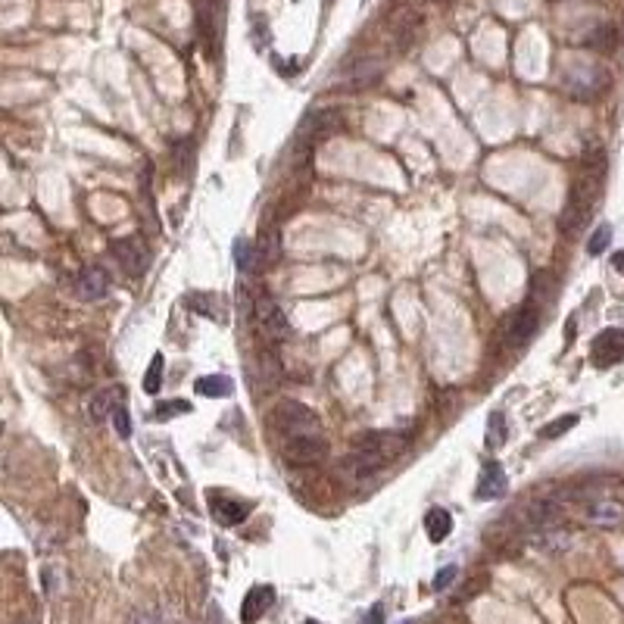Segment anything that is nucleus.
<instances>
[{"label": "nucleus", "mask_w": 624, "mask_h": 624, "mask_svg": "<svg viewBox=\"0 0 624 624\" xmlns=\"http://www.w3.org/2000/svg\"><path fill=\"white\" fill-rule=\"evenodd\" d=\"M406 446L403 434L396 431H369L363 437H356L350 456L344 459V468L353 475V478H369L378 468L390 462V459L400 456V450Z\"/></svg>", "instance_id": "f03ea898"}, {"label": "nucleus", "mask_w": 624, "mask_h": 624, "mask_svg": "<svg viewBox=\"0 0 624 624\" xmlns=\"http://www.w3.org/2000/svg\"><path fill=\"white\" fill-rule=\"evenodd\" d=\"M275 605V587L268 584H256L247 590L244 596V605H241V621L244 624H256L268 609Z\"/></svg>", "instance_id": "2eb2a0df"}, {"label": "nucleus", "mask_w": 624, "mask_h": 624, "mask_svg": "<svg viewBox=\"0 0 624 624\" xmlns=\"http://www.w3.org/2000/svg\"><path fill=\"white\" fill-rule=\"evenodd\" d=\"M275 428L281 431V437H300V434H319V419L312 409H306L297 400H284L275 409Z\"/></svg>", "instance_id": "423d86ee"}, {"label": "nucleus", "mask_w": 624, "mask_h": 624, "mask_svg": "<svg viewBox=\"0 0 624 624\" xmlns=\"http://www.w3.org/2000/svg\"><path fill=\"white\" fill-rule=\"evenodd\" d=\"M419 28H421V16H419V10L409 7V4H400V10L390 13V32H394V38H396V47L412 44Z\"/></svg>", "instance_id": "4468645a"}, {"label": "nucleus", "mask_w": 624, "mask_h": 624, "mask_svg": "<svg viewBox=\"0 0 624 624\" xmlns=\"http://www.w3.org/2000/svg\"><path fill=\"white\" fill-rule=\"evenodd\" d=\"M587 47L599 53H612L618 47V28L615 26H599L587 35Z\"/></svg>", "instance_id": "5701e85b"}, {"label": "nucleus", "mask_w": 624, "mask_h": 624, "mask_svg": "<svg viewBox=\"0 0 624 624\" xmlns=\"http://www.w3.org/2000/svg\"><path fill=\"white\" fill-rule=\"evenodd\" d=\"M537 328H540V303H537V297H531L506 316L503 322L506 347H524L537 334Z\"/></svg>", "instance_id": "39448f33"}, {"label": "nucleus", "mask_w": 624, "mask_h": 624, "mask_svg": "<svg viewBox=\"0 0 624 624\" xmlns=\"http://www.w3.org/2000/svg\"><path fill=\"white\" fill-rule=\"evenodd\" d=\"M328 444L319 437V434H300V437H287L284 446H281V456L291 465H312L325 459Z\"/></svg>", "instance_id": "1a4fd4ad"}, {"label": "nucleus", "mask_w": 624, "mask_h": 624, "mask_svg": "<svg viewBox=\"0 0 624 624\" xmlns=\"http://www.w3.org/2000/svg\"><path fill=\"white\" fill-rule=\"evenodd\" d=\"M119 406H125V390H122V388H107V390H100V394L94 396L91 412H94V419H113V412Z\"/></svg>", "instance_id": "aec40b11"}, {"label": "nucleus", "mask_w": 624, "mask_h": 624, "mask_svg": "<svg viewBox=\"0 0 624 624\" xmlns=\"http://www.w3.org/2000/svg\"><path fill=\"white\" fill-rule=\"evenodd\" d=\"M185 306H191L194 312H200V316H206V319L212 322H225L228 316H225V306H222V297L219 293H210V291H194L185 297Z\"/></svg>", "instance_id": "a211bd4d"}, {"label": "nucleus", "mask_w": 624, "mask_h": 624, "mask_svg": "<svg viewBox=\"0 0 624 624\" xmlns=\"http://www.w3.org/2000/svg\"><path fill=\"white\" fill-rule=\"evenodd\" d=\"M256 244V268L253 272H262V268L275 266V260H278V231H262L260 241Z\"/></svg>", "instance_id": "4be33fe9"}, {"label": "nucleus", "mask_w": 624, "mask_h": 624, "mask_svg": "<svg viewBox=\"0 0 624 624\" xmlns=\"http://www.w3.org/2000/svg\"><path fill=\"white\" fill-rule=\"evenodd\" d=\"M113 425H116V434L119 437H128L132 434V419H128V406H119L113 412Z\"/></svg>", "instance_id": "c756f323"}, {"label": "nucleus", "mask_w": 624, "mask_h": 624, "mask_svg": "<svg viewBox=\"0 0 624 624\" xmlns=\"http://www.w3.org/2000/svg\"><path fill=\"white\" fill-rule=\"evenodd\" d=\"M253 328L262 340H268V344H278V340H284L287 334H291L284 309H281L266 291H260L253 297Z\"/></svg>", "instance_id": "20e7f679"}, {"label": "nucleus", "mask_w": 624, "mask_h": 624, "mask_svg": "<svg viewBox=\"0 0 624 624\" xmlns=\"http://www.w3.org/2000/svg\"><path fill=\"white\" fill-rule=\"evenodd\" d=\"M197 26L204 32L206 53L219 57V35H222V4L219 0H197Z\"/></svg>", "instance_id": "9b49d317"}, {"label": "nucleus", "mask_w": 624, "mask_h": 624, "mask_svg": "<svg viewBox=\"0 0 624 624\" xmlns=\"http://www.w3.org/2000/svg\"><path fill=\"white\" fill-rule=\"evenodd\" d=\"M109 253L132 278H140L147 272V266H150V250H147V244L140 237H119V241H113Z\"/></svg>", "instance_id": "6e6552de"}, {"label": "nucleus", "mask_w": 624, "mask_h": 624, "mask_svg": "<svg viewBox=\"0 0 624 624\" xmlns=\"http://www.w3.org/2000/svg\"><path fill=\"white\" fill-rule=\"evenodd\" d=\"M612 266H615V272L624 275V253H615V256H612Z\"/></svg>", "instance_id": "72a5a7b5"}, {"label": "nucleus", "mask_w": 624, "mask_h": 624, "mask_svg": "<svg viewBox=\"0 0 624 624\" xmlns=\"http://www.w3.org/2000/svg\"><path fill=\"white\" fill-rule=\"evenodd\" d=\"M434 4H450V0H434Z\"/></svg>", "instance_id": "c9c22d12"}, {"label": "nucleus", "mask_w": 624, "mask_h": 624, "mask_svg": "<svg viewBox=\"0 0 624 624\" xmlns=\"http://www.w3.org/2000/svg\"><path fill=\"white\" fill-rule=\"evenodd\" d=\"M16 624H35V621H16Z\"/></svg>", "instance_id": "e433bc0d"}, {"label": "nucleus", "mask_w": 624, "mask_h": 624, "mask_svg": "<svg viewBox=\"0 0 624 624\" xmlns=\"http://www.w3.org/2000/svg\"><path fill=\"white\" fill-rule=\"evenodd\" d=\"M197 394L200 396H210V400H222V396H231L235 394V381L228 375H204L197 378Z\"/></svg>", "instance_id": "412c9836"}, {"label": "nucleus", "mask_w": 624, "mask_h": 624, "mask_svg": "<svg viewBox=\"0 0 624 624\" xmlns=\"http://www.w3.org/2000/svg\"><path fill=\"white\" fill-rule=\"evenodd\" d=\"M303 624H322V621H316V618H306V621Z\"/></svg>", "instance_id": "f704fd0d"}, {"label": "nucleus", "mask_w": 624, "mask_h": 624, "mask_svg": "<svg viewBox=\"0 0 624 624\" xmlns=\"http://www.w3.org/2000/svg\"><path fill=\"white\" fill-rule=\"evenodd\" d=\"M609 241H612V228H609V225H599V228L590 235V241H587V253L599 256L605 247H609Z\"/></svg>", "instance_id": "c85d7f7f"}, {"label": "nucleus", "mask_w": 624, "mask_h": 624, "mask_svg": "<svg viewBox=\"0 0 624 624\" xmlns=\"http://www.w3.org/2000/svg\"><path fill=\"white\" fill-rule=\"evenodd\" d=\"M128 624H160V621H156L153 612H134V615L128 618Z\"/></svg>", "instance_id": "2f4dec72"}, {"label": "nucleus", "mask_w": 624, "mask_h": 624, "mask_svg": "<svg viewBox=\"0 0 624 624\" xmlns=\"http://www.w3.org/2000/svg\"><path fill=\"white\" fill-rule=\"evenodd\" d=\"M163 369H166V359H163V353H153L150 369H147V375H144V390L150 396L160 394V390H163Z\"/></svg>", "instance_id": "b1692460"}, {"label": "nucleus", "mask_w": 624, "mask_h": 624, "mask_svg": "<svg viewBox=\"0 0 624 624\" xmlns=\"http://www.w3.org/2000/svg\"><path fill=\"white\" fill-rule=\"evenodd\" d=\"M109 291V275L107 268L100 266H84L82 272H78L76 278V293L82 300H88V303H94V300H103Z\"/></svg>", "instance_id": "ddd939ff"}, {"label": "nucleus", "mask_w": 624, "mask_h": 624, "mask_svg": "<svg viewBox=\"0 0 624 624\" xmlns=\"http://www.w3.org/2000/svg\"><path fill=\"white\" fill-rule=\"evenodd\" d=\"M210 509H212V518H216L219 524H225V528H235V524H241L244 518L250 516V503L235 500V497H219V493L210 497Z\"/></svg>", "instance_id": "f3484780"}, {"label": "nucleus", "mask_w": 624, "mask_h": 624, "mask_svg": "<svg viewBox=\"0 0 624 624\" xmlns=\"http://www.w3.org/2000/svg\"><path fill=\"white\" fill-rule=\"evenodd\" d=\"M578 421H580L578 412H568V415H562V419L549 421L547 428H540V437H543V440H556V437H562L565 431H572V428L578 425Z\"/></svg>", "instance_id": "393cba45"}, {"label": "nucleus", "mask_w": 624, "mask_h": 624, "mask_svg": "<svg viewBox=\"0 0 624 624\" xmlns=\"http://www.w3.org/2000/svg\"><path fill=\"white\" fill-rule=\"evenodd\" d=\"M456 574H459L456 565H444V568L437 572V578H434V590H437V593L446 590V587H450L452 580H456Z\"/></svg>", "instance_id": "7c9ffc66"}, {"label": "nucleus", "mask_w": 624, "mask_h": 624, "mask_svg": "<svg viewBox=\"0 0 624 624\" xmlns=\"http://www.w3.org/2000/svg\"><path fill=\"white\" fill-rule=\"evenodd\" d=\"M599 188H603V153L596 160H587L580 166L578 179L572 181V191H568V204L562 210V235H580L590 222L593 210L599 204Z\"/></svg>", "instance_id": "f257e3e1"}, {"label": "nucleus", "mask_w": 624, "mask_h": 624, "mask_svg": "<svg viewBox=\"0 0 624 624\" xmlns=\"http://www.w3.org/2000/svg\"><path fill=\"white\" fill-rule=\"evenodd\" d=\"M609 88V72L596 63H574L562 76V91L574 100H596Z\"/></svg>", "instance_id": "7ed1b4c3"}, {"label": "nucleus", "mask_w": 624, "mask_h": 624, "mask_svg": "<svg viewBox=\"0 0 624 624\" xmlns=\"http://www.w3.org/2000/svg\"><path fill=\"white\" fill-rule=\"evenodd\" d=\"M179 412H191V403H188V400H166V403H156V409H153V415H156L160 421L175 419Z\"/></svg>", "instance_id": "a878e982"}, {"label": "nucleus", "mask_w": 624, "mask_h": 624, "mask_svg": "<svg viewBox=\"0 0 624 624\" xmlns=\"http://www.w3.org/2000/svg\"><path fill=\"white\" fill-rule=\"evenodd\" d=\"M403 624H419V621H403Z\"/></svg>", "instance_id": "4c0bfd02"}, {"label": "nucleus", "mask_w": 624, "mask_h": 624, "mask_svg": "<svg viewBox=\"0 0 624 624\" xmlns=\"http://www.w3.org/2000/svg\"><path fill=\"white\" fill-rule=\"evenodd\" d=\"M235 256H237V266H241L244 272H253V268H256V244H250V241H237Z\"/></svg>", "instance_id": "cd10ccee"}, {"label": "nucleus", "mask_w": 624, "mask_h": 624, "mask_svg": "<svg viewBox=\"0 0 624 624\" xmlns=\"http://www.w3.org/2000/svg\"><path fill=\"white\" fill-rule=\"evenodd\" d=\"M506 440V415L493 412L491 421H487V446H500Z\"/></svg>", "instance_id": "bb28decb"}, {"label": "nucleus", "mask_w": 624, "mask_h": 624, "mask_svg": "<svg viewBox=\"0 0 624 624\" xmlns=\"http://www.w3.org/2000/svg\"><path fill=\"white\" fill-rule=\"evenodd\" d=\"M338 128H340V116L334 113V109H312V113L303 119V125H300V134H303L309 144H316V140H322L325 134L338 132Z\"/></svg>", "instance_id": "dca6fc26"}, {"label": "nucleus", "mask_w": 624, "mask_h": 624, "mask_svg": "<svg viewBox=\"0 0 624 624\" xmlns=\"http://www.w3.org/2000/svg\"><path fill=\"white\" fill-rule=\"evenodd\" d=\"M584 518L599 528H618L624 522V503L612 493H587L584 497Z\"/></svg>", "instance_id": "0eeeda50"}, {"label": "nucleus", "mask_w": 624, "mask_h": 624, "mask_svg": "<svg viewBox=\"0 0 624 624\" xmlns=\"http://www.w3.org/2000/svg\"><path fill=\"white\" fill-rule=\"evenodd\" d=\"M365 624H384V605H372L369 615H365Z\"/></svg>", "instance_id": "473e14b6"}, {"label": "nucleus", "mask_w": 624, "mask_h": 624, "mask_svg": "<svg viewBox=\"0 0 624 624\" xmlns=\"http://www.w3.org/2000/svg\"><path fill=\"white\" fill-rule=\"evenodd\" d=\"M590 359L596 369H612V365L624 363V328H605V332H599L590 347Z\"/></svg>", "instance_id": "9d476101"}, {"label": "nucleus", "mask_w": 624, "mask_h": 624, "mask_svg": "<svg viewBox=\"0 0 624 624\" xmlns=\"http://www.w3.org/2000/svg\"><path fill=\"white\" fill-rule=\"evenodd\" d=\"M506 491H509V478H506L503 465H500V462H484V465H481L475 497H478L481 503H491V500L503 497Z\"/></svg>", "instance_id": "f8f14e48"}, {"label": "nucleus", "mask_w": 624, "mask_h": 624, "mask_svg": "<svg viewBox=\"0 0 624 624\" xmlns=\"http://www.w3.org/2000/svg\"><path fill=\"white\" fill-rule=\"evenodd\" d=\"M425 531L431 543H444L452 534V516L446 509H440V506H434V509L425 512Z\"/></svg>", "instance_id": "6ab92c4d"}]
</instances>
